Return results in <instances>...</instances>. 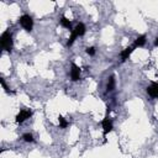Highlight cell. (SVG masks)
Masks as SVG:
<instances>
[{
    "label": "cell",
    "mask_w": 158,
    "mask_h": 158,
    "mask_svg": "<svg viewBox=\"0 0 158 158\" xmlns=\"http://www.w3.org/2000/svg\"><path fill=\"white\" fill-rule=\"evenodd\" d=\"M84 33H85V25H84V24H78L77 26H75V29H73V31H72V36H71L69 40H68L67 46H68V47L72 46V45L74 43L75 38L84 36Z\"/></svg>",
    "instance_id": "obj_1"
},
{
    "label": "cell",
    "mask_w": 158,
    "mask_h": 158,
    "mask_svg": "<svg viewBox=\"0 0 158 158\" xmlns=\"http://www.w3.org/2000/svg\"><path fill=\"white\" fill-rule=\"evenodd\" d=\"M0 42H1L3 50H5L6 52H11V50H12V36L9 31H5L1 35Z\"/></svg>",
    "instance_id": "obj_2"
},
{
    "label": "cell",
    "mask_w": 158,
    "mask_h": 158,
    "mask_svg": "<svg viewBox=\"0 0 158 158\" xmlns=\"http://www.w3.org/2000/svg\"><path fill=\"white\" fill-rule=\"evenodd\" d=\"M20 25L24 27V30H26L27 32H31L33 29V20L30 15H22L19 20Z\"/></svg>",
    "instance_id": "obj_3"
},
{
    "label": "cell",
    "mask_w": 158,
    "mask_h": 158,
    "mask_svg": "<svg viewBox=\"0 0 158 158\" xmlns=\"http://www.w3.org/2000/svg\"><path fill=\"white\" fill-rule=\"evenodd\" d=\"M32 116V111L29 109H22V110H20L19 114L16 115V118H15V121L17 123H22L25 122L27 119H30Z\"/></svg>",
    "instance_id": "obj_4"
},
{
    "label": "cell",
    "mask_w": 158,
    "mask_h": 158,
    "mask_svg": "<svg viewBox=\"0 0 158 158\" xmlns=\"http://www.w3.org/2000/svg\"><path fill=\"white\" fill-rule=\"evenodd\" d=\"M101 125H102V128H104V137H106V135L109 133V132H111L113 131V128H114V126H113V121L109 119V116L106 115L105 118H104V120L101 121Z\"/></svg>",
    "instance_id": "obj_5"
},
{
    "label": "cell",
    "mask_w": 158,
    "mask_h": 158,
    "mask_svg": "<svg viewBox=\"0 0 158 158\" xmlns=\"http://www.w3.org/2000/svg\"><path fill=\"white\" fill-rule=\"evenodd\" d=\"M80 72L82 69L75 64V63H72V69H71V78L73 82H78L80 79Z\"/></svg>",
    "instance_id": "obj_6"
},
{
    "label": "cell",
    "mask_w": 158,
    "mask_h": 158,
    "mask_svg": "<svg viewBox=\"0 0 158 158\" xmlns=\"http://www.w3.org/2000/svg\"><path fill=\"white\" fill-rule=\"evenodd\" d=\"M147 94L151 98L158 99V83H152L147 88Z\"/></svg>",
    "instance_id": "obj_7"
},
{
    "label": "cell",
    "mask_w": 158,
    "mask_h": 158,
    "mask_svg": "<svg viewBox=\"0 0 158 158\" xmlns=\"http://www.w3.org/2000/svg\"><path fill=\"white\" fill-rule=\"evenodd\" d=\"M145 43H146V36L141 35V36H139L136 38L135 43H133V47H135V48H136V47H143V46H145Z\"/></svg>",
    "instance_id": "obj_8"
},
{
    "label": "cell",
    "mask_w": 158,
    "mask_h": 158,
    "mask_svg": "<svg viewBox=\"0 0 158 158\" xmlns=\"http://www.w3.org/2000/svg\"><path fill=\"white\" fill-rule=\"evenodd\" d=\"M133 50H135L133 46H132V47H127L126 50H123V51L121 52V59H122V61H126V59L130 57V54L132 53Z\"/></svg>",
    "instance_id": "obj_9"
},
{
    "label": "cell",
    "mask_w": 158,
    "mask_h": 158,
    "mask_svg": "<svg viewBox=\"0 0 158 158\" xmlns=\"http://www.w3.org/2000/svg\"><path fill=\"white\" fill-rule=\"evenodd\" d=\"M59 21H61V25L63 26V27H66V29H68V30L73 31V29H72V22H71L69 20H68L66 16H62Z\"/></svg>",
    "instance_id": "obj_10"
},
{
    "label": "cell",
    "mask_w": 158,
    "mask_h": 158,
    "mask_svg": "<svg viewBox=\"0 0 158 158\" xmlns=\"http://www.w3.org/2000/svg\"><path fill=\"white\" fill-rule=\"evenodd\" d=\"M115 89V78L114 75L109 77V80H107V85H106V92H113Z\"/></svg>",
    "instance_id": "obj_11"
},
{
    "label": "cell",
    "mask_w": 158,
    "mask_h": 158,
    "mask_svg": "<svg viewBox=\"0 0 158 158\" xmlns=\"http://www.w3.org/2000/svg\"><path fill=\"white\" fill-rule=\"evenodd\" d=\"M58 120H59V126H61V128H66V127L68 126V121L63 118V116H59Z\"/></svg>",
    "instance_id": "obj_12"
},
{
    "label": "cell",
    "mask_w": 158,
    "mask_h": 158,
    "mask_svg": "<svg viewBox=\"0 0 158 158\" xmlns=\"http://www.w3.org/2000/svg\"><path fill=\"white\" fill-rule=\"evenodd\" d=\"M22 140H24L25 142H35V140H33V136H32L31 133H24Z\"/></svg>",
    "instance_id": "obj_13"
},
{
    "label": "cell",
    "mask_w": 158,
    "mask_h": 158,
    "mask_svg": "<svg viewBox=\"0 0 158 158\" xmlns=\"http://www.w3.org/2000/svg\"><path fill=\"white\" fill-rule=\"evenodd\" d=\"M0 83H1V85H3V88L5 89V92L8 93V94H15V92H11L10 89L8 88V85H6V83H5V80L4 79H0Z\"/></svg>",
    "instance_id": "obj_14"
},
{
    "label": "cell",
    "mask_w": 158,
    "mask_h": 158,
    "mask_svg": "<svg viewBox=\"0 0 158 158\" xmlns=\"http://www.w3.org/2000/svg\"><path fill=\"white\" fill-rule=\"evenodd\" d=\"M87 53L89 54V56H94V54H95V48H94V47H88Z\"/></svg>",
    "instance_id": "obj_15"
},
{
    "label": "cell",
    "mask_w": 158,
    "mask_h": 158,
    "mask_svg": "<svg viewBox=\"0 0 158 158\" xmlns=\"http://www.w3.org/2000/svg\"><path fill=\"white\" fill-rule=\"evenodd\" d=\"M154 46H156V47H158V37H157V38H156V41H154Z\"/></svg>",
    "instance_id": "obj_16"
}]
</instances>
